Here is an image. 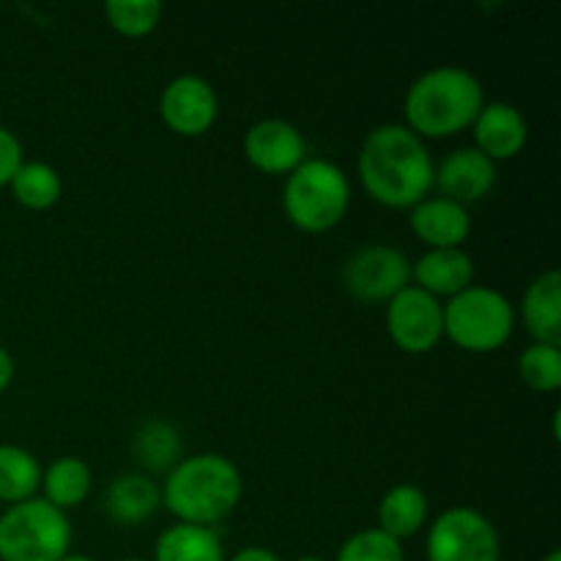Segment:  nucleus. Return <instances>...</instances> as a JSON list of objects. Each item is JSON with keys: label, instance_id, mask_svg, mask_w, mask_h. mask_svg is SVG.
Wrapping results in <instances>:
<instances>
[{"label": "nucleus", "instance_id": "obj_1", "mask_svg": "<svg viewBox=\"0 0 561 561\" xmlns=\"http://www.w3.org/2000/svg\"><path fill=\"white\" fill-rule=\"evenodd\" d=\"M356 170L365 192L378 206L411 211L416 203L431 197L436 164L422 137L403 124H383L367 131Z\"/></svg>", "mask_w": 561, "mask_h": 561}, {"label": "nucleus", "instance_id": "obj_2", "mask_svg": "<svg viewBox=\"0 0 561 561\" xmlns=\"http://www.w3.org/2000/svg\"><path fill=\"white\" fill-rule=\"evenodd\" d=\"M159 491L162 507L179 524L211 529L239 507L244 482L233 460L217 453H201L181 458L168 471V480Z\"/></svg>", "mask_w": 561, "mask_h": 561}, {"label": "nucleus", "instance_id": "obj_3", "mask_svg": "<svg viewBox=\"0 0 561 561\" xmlns=\"http://www.w3.org/2000/svg\"><path fill=\"white\" fill-rule=\"evenodd\" d=\"M482 104L485 91L469 69L436 66L411 82L403 102V126L422 140H444L471 129Z\"/></svg>", "mask_w": 561, "mask_h": 561}, {"label": "nucleus", "instance_id": "obj_4", "mask_svg": "<svg viewBox=\"0 0 561 561\" xmlns=\"http://www.w3.org/2000/svg\"><path fill=\"white\" fill-rule=\"evenodd\" d=\"M351 206L348 175L329 159L307 157L285 175L283 211L301 233H327L337 228Z\"/></svg>", "mask_w": 561, "mask_h": 561}, {"label": "nucleus", "instance_id": "obj_5", "mask_svg": "<svg viewBox=\"0 0 561 561\" xmlns=\"http://www.w3.org/2000/svg\"><path fill=\"white\" fill-rule=\"evenodd\" d=\"M513 329V301L488 285H471L444 305V337L469 354L499 351L510 343Z\"/></svg>", "mask_w": 561, "mask_h": 561}, {"label": "nucleus", "instance_id": "obj_6", "mask_svg": "<svg viewBox=\"0 0 561 561\" xmlns=\"http://www.w3.org/2000/svg\"><path fill=\"white\" fill-rule=\"evenodd\" d=\"M71 548V520L42 496L0 515V561H60Z\"/></svg>", "mask_w": 561, "mask_h": 561}, {"label": "nucleus", "instance_id": "obj_7", "mask_svg": "<svg viewBox=\"0 0 561 561\" xmlns=\"http://www.w3.org/2000/svg\"><path fill=\"white\" fill-rule=\"evenodd\" d=\"M427 561H502V540L491 518L471 507H449L431 524Z\"/></svg>", "mask_w": 561, "mask_h": 561}, {"label": "nucleus", "instance_id": "obj_8", "mask_svg": "<svg viewBox=\"0 0 561 561\" xmlns=\"http://www.w3.org/2000/svg\"><path fill=\"white\" fill-rule=\"evenodd\" d=\"M343 285L362 305H387L411 285V261L389 244H367L343 266Z\"/></svg>", "mask_w": 561, "mask_h": 561}, {"label": "nucleus", "instance_id": "obj_9", "mask_svg": "<svg viewBox=\"0 0 561 561\" xmlns=\"http://www.w3.org/2000/svg\"><path fill=\"white\" fill-rule=\"evenodd\" d=\"M387 332L400 351L411 356L431 354L444 340V305L416 285L387 301Z\"/></svg>", "mask_w": 561, "mask_h": 561}, {"label": "nucleus", "instance_id": "obj_10", "mask_svg": "<svg viewBox=\"0 0 561 561\" xmlns=\"http://www.w3.org/2000/svg\"><path fill=\"white\" fill-rule=\"evenodd\" d=\"M164 126L181 137H201L217 124L219 99L211 82L197 75H181L164 85L159 96Z\"/></svg>", "mask_w": 561, "mask_h": 561}, {"label": "nucleus", "instance_id": "obj_11", "mask_svg": "<svg viewBox=\"0 0 561 561\" xmlns=\"http://www.w3.org/2000/svg\"><path fill=\"white\" fill-rule=\"evenodd\" d=\"M244 157L266 175H288L307 159V140L290 121L263 118L244 135Z\"/></svg>", "mask_w": 561, "mask_h": 561}, {"label": "nucleus", "instance_id": "obj_12", "mask_svg": "<svg viewBox=\"0 0 561 561\" xmlns=\"http://www.w3.org/2000/svg\"><path fill=\"white\" fill-rule=\"evenodd\" d=\"M496 175V164L482 157L474 146L458 148L433 170V186L442 192V197L469 208L471 203H480L491 195Z\"/></svg>", "mask_w": 561, "mask_h": 561}, {"label": "nucleus", "instance_id": "obj_13", "mask_svg": "<svg viewBox=\"0 0 561 561\" xmlns=\"http://www.w3.org/2000/svg\"><path fill=\"white\" fill-rule=\"evenodd\" d=\"M471 129H474V148L493 164L515 159L529 140V124L524 113L510 102L482 104Z\"/></svg>", "mask_w": 561, "mask_h": 561}, {"label": "nucleus", "instance_id": "obj_14", "mask_svg": "<svg viewBox=\"0 0 561 561\" xmlns=\"http://www.w3.org/2000/svg\"><path fill=\"white\" fill-rule=\"evenodd\" d=\"M411 230L427 250H460L471 233L469 208L447 197H425L411 208Z\"/></svg>", "mask_w": 561, "mask_h": 561}, {"label": "nucleus", "instance_id": "obj_15", "mask_svg": "<svg viewBox=\"0 0 561 561\" xmlns=\"http://www.w3.org/2000/svg\"><path fill=\"white\" fill-rule=\"evenodd\" d=\"M411 285L436 299L442 296L453 299L474 285V261L463 247L460 250H427L420 261L411 263Z\"/></svg>", "mask_w": 561, "mask_h": 561}, {"label": "nucleus", "instance_id": "obj_16", "mask_svg": "<svg viewBox=\"0 0 561 561\" xmlns=\"http://www.w3.org/2000/svg\"><path fill=\"white\" fill-rule=\"evenodd\" d=\"M520 321L535 343L561 345V274L542 272L520 299Z\"/></svg>", "mask_w": 561, "mask_h": 561}, {"label": "nucleus", "instance_id": "obj_17", "mask_svg": "<svg viewBox=\"0 0 561 561\" xmlns=\"http://www.w3.org/2000/svg\"><path fill=\"white\" fill-rule=\"evenodd\" d=\"M102 507L115 526H140L162 507V491L148 474H121L104 488Z\"/></svg>", "mask_w": 561, "mask_h": 561}, {"label": "nucleus", "instance_id": "obj_18", "mask_svg": "<svg viewBox=\"0 0 561 561\" xmlns=\"http://www.w3.org/2000/svg\"><path fill=\"white\" fill-rule=\"evenodd\" d=\"M427 515H431V502H427V493L420 485H411V482H400V485L389 488L383 493V499L378 502V526L383 535L394 537L398 542L409 540V537L420 535L422 526L427 524Z\"/></svg>", "mask_w": 561, "mask_h": 561}, {"label": "nucleus", "instance_id": "obj_19", "mask_svg": "<svg viewBox=\"0 0 561 561\" xmlns=\"http://www.w3.org/2000/svg\"><path fill=\"white\" fill-rule=\"evenodd\" d=\"M181 433L168 420H148L131 436V458L148 474H168L181 460Z\"/></svg>", "mask_w": 561, "mask_h": 561}, {"label": "nucleus", "instance_id": "obj_20", "mask_svg": "<svg viewBox=\"0 0 561 561\" xmlns=\"http://www.w3.org/2000/svg\"><path fill=\"white\" fill-rule=\"evenodd\" d=\"M91 488L93 474L85 460L75 458V455H66V458L53 460L42 471V488L38 491L44 493V502L58 507L60 513H69V510L80 507L91 496Z\"/></svg>", "mask_w": 561, "mask_h": 561}, {"label": "nucleus", "instance_id": "obj_21", "mask_svg": "<svg viewBox=\"0 0 561 561\" xmlns=\"http://www.w3.org/2000/svg\"><path fill=\"white\" fill-rule=\"evenodd\" d=\"M153 561H228L217 531L203 526L175 524L159 535Z\"/></svg>", "mask_w": 561, "mask_h": 561}, {"label": "nucleus", "instance_id": "obj_22", "mask_svg": "<svg viewBox=\"0 0 561 561\" xmlns=\"http://www.w3.org/2000/svg\"><path fill=\"white\" fill-rule=\"evenodd\" d=\"M42 471L33 453L14 444H0V502L11 507L36 496L42 488Z\"/></svg>", "mask_w": 561, "mask_h": 561}, {"label": "nucleus", "instance_id": "obj_23", "mask_svg": "<svg viewBox=\"0 0 561 561\" xmlns=\"http://www.w3.org/2000/svg\"><path fill=\"white\" fill-rule=\"evenodd\" d=\"M9 190L14 201L27 211H47L60 201L64 184H60V175L53 164L22 162V168L11 179Z\"/></svg>", "mask_w": 561, "mask_h": 561}, {"label": "nucleus", "instance_id": "obj_24", "mask_svg": "<svg viewBox=\"0 0 561 561\" xmlns=\"http://www.w3.org/2000/svg\"><path fill=\"white\" fill-rule=\"evenodd\" d=\"M104 16L118 36L142 38L157 31L162 20V3L159 0H107Z\"/></svg>", "mask_w": 561, "mask_h": 561}, {"label": "nucleus", "instance_id": "obj_25", "mask_svg": "<svg viewBox=\"0 0 561 561\" xmlns=\"http://www.w3.org/2000/svg\"><path fill=\"white\" fill-rule=\"evenodd\" d=\"M518 376L535 392L561 389V345L531 343L518 359Z\"/></svg>", "mask_w": 561, "mask_h": 561}, {"label": "nucleus", "instance_id": "obj_26", "mask_svg": "<svg viewBox=\"0 0 561 561\" xmlns=\"http://www.w3.org/2000/svg\"><path fill=\"white\" fill-rule=\"evenodd\" d=\"M337 561H405V551L403 542L373 526L351 535L337 551Z\"/></svg>", "mask_w": 561, "mask_h": 561}, {"label": "nucleus", "instance_id": "obj_27", "mask_svg": "<svg viewBox=\"0 0 561 561\" xmlns=\"http://www.w3.org/2000/svg\"><path fill=\"white\" fill-rule=\"evenodd\" d=\"M25 157H22V142L16 140L14 131L0 126V186H9L16 170L22 168Z\"/></svg>", "mask_w": 561, "mask_h": 561}, {"label": "nucleus", "instance_id": "obj_28", "mask_svg": "<svg viewBox=\"0 0 561 561\" xmlns=\"http://www.w3.org/2000/svg\"><path fill=\"white\" fill-rule=\"evenodd\" d=\"M230 561H283V559H279L274 551H268V548L247 546V548H241V551L236 553Z\"/></svg>", "mask_w": 561, "mask_h": 561}, {"label": "nucleus", "instance_id": "obj_29", "mask_svg": "<svg viewBox=\"0 0 561 561\" xmlns=\"http://www.w3.org/2000/svg\"><path fill=\"white\" fill-rule=\"evenodd\" d=\"M14 373H16L14 359H11L9 351L0 345V394L11 387V381H14Z\"/></svg>", "mask_w": 561, "mask_h": 561}, {"label": "nucleus", "instance_id": "obj_30", "mask_svg": "<svg viewBox=\"0 0 561 561\" xmlns=\"http://www.w3.org/2000/svg\"><path fill=\"white\" fill-rule=\"evenodd\" d=\"M60 561H96V559H91V557H82V553H66L64 559Z\"/></svg>", "mask_w": 561, "mask_h": 561}, {"label": "nucleus", "instance_id": "obj_31", "mask_svg": "<svg viewBox=\"0 0 561 561\" xmlns=\"http://www.w3.org/2000/svg\"><path fill=\"white\" fill-rule=\"evenodd\" d=\"M542 561H561V551H551Z\"/></svg>", "mask_w": 561, "mask_h": 561}, {"label": "nucleus", "instance_id": "obj_32", "mask_svg": "<svg viewBox=\"0 0 561 561\" xmlns=\"http://www.w3.org/2000/svg\"><path fill=\"white\" fill-rule=\"evenodd\" d=\"M294 561H327V559H321V557H312V553H307V557H299V559H294Z\"/></svg>", "mask_w": 561, "mask_h": 561}, {"label": "nucleus", "instance_id": "obj_33", "mask_svg": "<svg viewBox=\"0 0 561 561\" xmlns=\"http://www.w3.org/2000/svg\"><path fill=\"white\" fill-rule=\"evenodd\" d=\"M124 561H146V559H124Z\"/></svg>", "mask_w": 561, "mask_h": 561}]
</instances>
